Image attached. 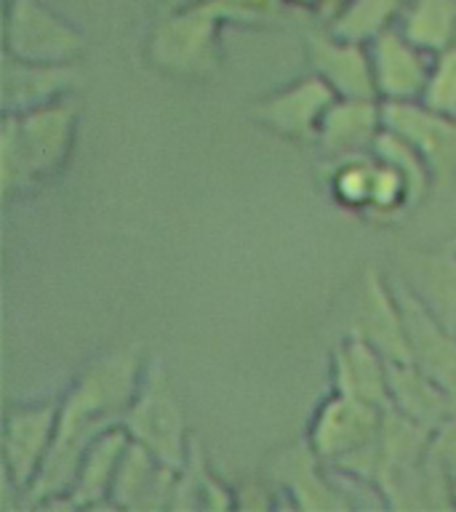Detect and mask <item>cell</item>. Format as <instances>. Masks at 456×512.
Here are the masks:
<instances>
[{"mask_svg":"<svg viewBox=\"0 0 456 512\" xmlns=\"http://www.w3.org/2000/svg\"><path fill=\"white\" fill-rule=\"evenodd\" d=\"M142 374L139 347H120L83 368L59 403L54 443L27 494V504L48 507L56 499L70 496L83 454L102 432L123 422Z\"/></svg>","mask_w":456,"mask_h":512,"instance_id":"cell-1","label":"cell"},{"mask_svg":"<svg viewBox=\"0 0 456 512\" xmlns=\"http://www.w3.org/2000/svg\"><path fill=\"white\" fill-rule=\"evenodd\" d=\"M280 0H200L168 11L147 38L152 67L176 78H208L219 70V32L230 22H270Z\"/></svg>","mask_w":456,"mask_h":512,"instance_id":"cell-2","label":"cell"},{"mask_svg":"<svg viewBox=\"0 0 456 512\" xmlns=\"http://www.w3.org/2000/svg\"><path fill=\"white\" fill-rule=\"evenodd\" d=\"M120 424L126 427L131 440L142 443L160 462L176 470L184 467L192 443L187 435V416L171 384V376L160 363L144 368L139 390Z\"/></svg>","mask_w":456,"mask_h":512,"instance_id":"cell-3","label":"cell"},{"mask_svg":"<svg viewBox=\"0 0 456 512\" xmlns=\"http://www.w3.org/2000/svg\"><path fill=\"white\" fill-rule=\"evenodd\" d=\"M86 51V38L54 14L43 0H8L6 54L24 62L72 64Z\"/></svg>","mask_w":456,"mask_h":512,"instance_id":"cell-4","label":"cell"},{"mask_svg":"<svg viewBox=\"0 0 456 512\" xmlns=\"http://www.w3.org/2000/svg\"><path fill=\"white\" fill-rule=\"evenodd\" d=\"M56 422H59V406L51 400L32 403V406H16L6 414L3 480L16 488L22 502L27 499L32 483L46 464L56 435Z\"/></svg>","mask_w":456,"mask_h":512,"instance_id":"cell-5","label":"cell"},{"mask_svg":"<svg viewBox=\"0 0 456 512\" xmlns=\"http://www.w3.org/2000/svg\"><path fill=\"white\" fill-rule=\"evenodd\" d=\"M384 128L406 139L432 174V182L446 184L456 176V118L435 110L422 99L382 102Z\"/></svg>","mask_w":456,"mask_h":512,"instance_id":"cell-6","label":"cell"},{"mask_svg":"<svg viewBox=\"0 0 456 512\" xmlns=\"http://www.w3.org/2000/svg\"><path fill=\"white\" fill-rule=\"evenodd\" d=\"M384 411L387 408L334 390V395L323 400V406L315 411L307 443L331 467L347 456L358 454L368 443H374L379 427H382Z\"/></svg>","mask_w":456,"mask_h":512,"instance_id":"cell-7","label":"cell"},{"mask_svg":"<svg viewBox=\"0 0 456 512\" xmlns=\"http://www.w3.org/2000/svg\"><path fill=\"white\" fill-rule=\"evenodd\" d=\"M392 288L406 318L411 358L443 387L451 414H456V328H448L403 278L392 280Z\"/></svg>","mask_w":456,"mask_h":512,"instance_id":"cell-8","label":"cell"},{"mask_svg":"<svg viewBox=\"0 0 456 512\" xmlns=\"http://www.w3.org/2000/svg\"><path fill=\"white\" fill-rule=\"evenodd\" d=\"M336 99L339 96L331 91L326 80L310 72L307 78L259 99L251 107V118L291 142H318L323 115Z\"/></svg>","mask_w":456,"mask_h":512,"instance_id":"cell-9","label":"cell"},{"mask_svg":"<svg viewBox=\"0 0 456 512\" xmlns=\"http://www.w3.org/2000/svg\"><path fill=\"white\" fill-rule=\"evenodd\" d=\"M350 334L360 336L374 350H379L390 363H406L411 358V342L398 294L387 278L374 267L363 275V286L350 318Z\"/></svg>","mask_w":456,"mask_h":512,"instance_id":"cell-10","label":"cell"},{"mask_svg":"<svg viewBox=\"0 0 456 512\" xmlns=\"http://www.w3.org/2000/svg\"><path fill=\"white\" fill-rule=\"evenodd\" d=\"M307 59L312 72L326 80L336 96L379 99L368 43L339 38L331 30L312 32L307 35Z\"/></svg>","mask_w":456,"mask_h":512,"instance_id":"cell-11","label":"cell"},{"mask_svg":"<svg viewBox=\"0 0 456 512\" xmlns=\"http://www.w3.org/2000/svg\"><path fill=\"white\" fill-rule=\"evenodd\" d=\"M371 64H374L376 94L382 102H416L422 99L427 78H430L432 56L398 30L379 32L371 43Z\"/></svg>","mask_w":456,"mask_h":512,"instance_id":"cell-12","label":"cell"},{"mask_svg":"<svg viewBox=\"0 0 456 512\" xmlns=\"http://www.w3.org/2000/svg\"><path fill=\"white\" fill-rule=\"evenodd\" d=\"M323 467L326 462L312 451L307 440L294 443L272 456V486L283 491L291 504L302 510H342L347 507V499L342 488L323 472Z\"/></svg>","mask_w":456,"mask_h":512,"instance_id":"cell-13","label":"cell"},{"mask_svg":"<svg viewBox=\"0 0 456 512\" xmlns=\"http://www.w3.org/2000/svg\"><path fill=\"white\" fill-rule=\"evenodd\" d=\"M14 118L19 142L30 160L35 179L59 171L70 155L75 123H78V107L70 99H59V102L43 104L38 110L22 112Z\"/></svg>","mask_w":456,"mask_h":512,"instance_id":"cell-14","label":"cell"},{"mask_svg":"<svg viewBox=\"0 0 456 512\" xmlns=\"http://www.w3.org/2000/svg\"><path fill=\"white\" fill-rule=\"evenodd\" d=\"M176 467H168L152 456L142 443L131 440L120 459L112 483V507L120 510H171L176 488Z\"/></svg>","mask_w":456,"mask_h":512,"instance_id":"cell-15","label":"cell"},{"mask_svg":"<svg viewBox=\"0 0 456 512\" xmlns=\"http://www.w3.org/2000/svg\"><path fill=\"white\" fill-rule=\"evenodd\" d=\"M78 83L75 64H40L24 62L14 56H3V78H0V96L3 112L22 115L38 110L43 104L59 102Z\"/></svg>","mask_w":456,"mask_h":512,"instance_id":"cell-16","label":"cell"},{"mask_svg":"<svg viewBox=\"0 0 456 512\" xmlns=\"http://www.w3.org/2000/svg\"><path fill=\"white\" fill-rule=\"evenodd\" d=\"M334 390L350 398L390 408V360L360 336L350 334L331 358Z\"/></svg>","mask_w":456,"mask_h":512,"instance_id":"cell-17","label":"cell"},{"mask_svg":"<svg viewBox=\"0 0 456 512\" xmlns=\"http://www.w3.org/2000/svg\"><path fill=\"white\" fill-rule=\"evenodd\" d=\"M384 115L382 99H347L339 96L323 115L318 131V144L334 158L368 152L376 136L382 134Z\"/></svg>","mask_w":456,"mask_h":512,"instance_id":"cell-18","label":"cell"},{"mask_svg":"<svg viewBox=\"0 0 456 512\" xmlns=\"http://www.w3.org/2000/svg\"><path fill=\"white\" fill-rule=\"evenodd\" d=\"M403 280L411 291L438 315L448 328H456V246L411 251L403 259Z\"/></svg>","mask_w":456,"mask_h":512,"instance_id":"cell-19","label":"cell"},{"mask_svg":"<svg viewBox=\"0 0 456 512\" xmlns=\"http://www.w3.org/2000/svg\"><path fill=\"white\" fill-rule=\"evenodd\" d=\"M128 443H131V435L126 432V427L115 424L88 446L83 462H80L78 478H75L70 496H67L72 507H86V510L112 507V483H115L120 459L126 454Z\"/></svg>","mask_w":456,"mask_h":512,"instance_id":"cell-20","label":"cell"},{"mask_svg":"<svg viewBox=\"0 0 456 512\" xmlns=\"http://www.w3.org/2000/svg\"><path fill=\"white\" fill-rule=\"evenodd\" d=\"M390 408L427 430L451 416V403L443 387L414 360L390 363Z\"/></svg>","mask_w":456,"mask_h":512,"instance_id":"cell-21","label":"cell"},{"mask_svg":"<svg viewBox=\"0 0 456 512\" xmlns=\"http://www.w3.org/2000/svg\"><path fill=\"white\" fill-rule=\"evenodd\" d=\"M395 27L424 54H440L456 43V0H408Z\"/></svg>","mask_w":456,"mask_h":512,"instance_id":"cell-22","label":"cell"},{"mask_svg":"<svg viewBox=\"0 0 456 512\" xmlns=\"http://www.w3.org/2000/svg\"><path fill=\"white\" fill-rule=\"evenodd\" d=\"M192 507H206V510H230L235 507V491L222 486V480L208 470V462L200 451L198 440L190 443V456L176 475L174 499L171 510H192Z\"/></svg>","mask_w":456,"mask_h":512,"instance_id":"cell-23","label":"cell"},{"mask_svg":"<svg viewBox=\"0 0 456 512\" xmlns=\"http://www.w3.org/2000/svg\"><path fill=\"white\" fill-rule=\"evenodd\" d=\"M406 6L408 0H344L328 30L339 38L371 43L379 32L398 24Z\"/></svg>","mask_w":456,"mask_h":512,"instance_id":"cell-24","label":"cell"},{"mask_svg":"<svg viewBox=\"0 0 456 512\" xmlns=\"http://www.w3.org/2000/svg\"><path fill=\"white\" fill-rule=\"evenodd\" d=\"M371 152L406 179L408 192H411V203H414V206L427 195L430 184H435L432 182L430 168H427V163L422 160V155H419L406 139H400L395 131H390V128H382V134L376 136Z\"/></svg>","mask_w":456,"mask_h":512,"instance_id":"cell-25","label":"cell"},{"mask_svg":"<svg viewBox=\"0 0 456 512\" xmlns=\"http://www.w3.org/2000/svg\"><path fill=\"white\" fill-rule=\"evenodd\" d=\"M376 158L374 152H352L339 155L331 174V192L334 198L347 208H363L368 211L371 203V187H374Z\"/></svg>","mask_w":456,"mask_h":512,"instance_id":"cell-26","label":"cell"},{"mask_svg":"<svg viewBox=\"0 0 456 512\" xmlns=\"http://www.w3.org/2000/svg\"><path fill=\"white\" fill-rule=\"evenodd\" d=\"M35 182L32 166L19 142V131H16L14 115H3V131H0V184H3V195L11 198L14 192L24 190Z\"/></svg>","mask_w":456,"mask_h":512,"instance_id":"cell-27","label":"cell"},{"mask_svg":"<svg viewBox=\"0 0 456 512\" xmlns=\"http://www.w3.org/2000/svg\"><path fill=\"white\" fill-rule=\"evenodd\" d=\"M422 102L456 118V43L432 56Z\"/></svg>","mask_w":456,"mask_h":512,"instance_id":"cell-28","label":"cell"},{"mask_svg":"<svg viewBox=\"0 0 456 512\" xmlns=\"http://www.w3.org/2000/svg\"><path fill=\"white\" fill-rule=\"evenodd\" d=\"M427 456L456 483V414L443 419L438 427H432Z\"/></svg>","mask_w":456,"mask_h":512,"instance_id":"cell-29","label":"cell"},{"mask_svg":"<svg viewBox=\"0 0 456 512\" xmlns=\"http://www.w3.org/2000/svg\"><path fill=\"white\" fill-rule=\"evenodd\" d=\"M272 494L275 491L264 486V483L246 480L235 491V507H240V510H270V507H275V496Z\"/></svg>","mask_w":456,"mask_h":512,"instance_id":"cell-30","label":"cell"},{"mask_svg":"<svg viewBox=\"0 0 456 512\" xmlns=\"http://www.w3.org/2000/svg\"><path fill=\"white\" fill-rule=\"evenodd\" d=\"M192 3H200V0H160V6L166 8V11H176V8L192 6Z\"/></svg>","mask_w":456,"mask_h":512,"instance_id":"cell-31","label":"cell"},{"mask_svg":"<svg viewBox=\"0 0 456 512\" xmlns=\"http://www.w3.org/2000/svg\"><path fill=\"white\" fill-rule=\"evenodd\" d=\"M328 3H334V6L339 8V6H342V3H344V0H328Z\"/></svg>","mask_w":456,"mask_h":512,"instance_id":"cell-32","label":"cell"},{"mask_svg":"<svg viewBox=\"0 0 456 512\" xmlns=\"http://www.w3.org/2000/svg\"><path fill=\"white\" fill-rule=\"evenodd\" d=\"M454 491H456V483H454Z\"/></svg>","mask_w":456,"mask_h":512,"instance_id":"cell-33","label":"cell"},{"mask_svg":"<svg viewBox=\"0 0 456 512\" xmlns=\"http://www.w3.org/2000/svg\"><path fill=\"white\" fill-rule=\"evenodd\" d=\"M454 246H456V240H454Z\"/></svg>","mask_w":456,"mask_h":512,"instance_id":"cell-34","label":"cell"}]
</instances>
